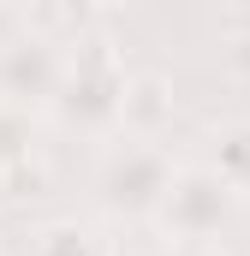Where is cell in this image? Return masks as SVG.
I'll list each match as a JSON object with an SVG mask.
<instances>
[{
	"label": "cell",
	"mask_w": 250,
	"mask_h": 256,
	"mask_svg": "<svg viewBox=\"0 0 250 256\" xmlns=\"http://www.w3.org/2000/svg\"><path fill=\"white\" fill-rule=\"evenodd\" d=\"M24 161H30V108L0 102V173H12Z\"/></svg>",
	"instance_id": "obj_7"
},
{
	"label": "cell",
	"mask_w": 250,
	"mask_h": 256,
	"mask_svg": "<svg viewBox=\"0 0 250 256\" xmlns=\"http://www.w3.org/2000/svg\"><path fill=\"white\" fill-rule=\"evenodd\" d=\"M30 256H102V244H96V232L84 220H48L30 238Z\"/></svg>",
	"instance_id": "obj_6"
},
{
	"label": "cell",
	"mask_w": 250,
	"mask_h": 256,
	"mask_svg": "<svg viewBox=\"0 0 250 256\" xmlns=\"http://www.w3.org/2000/svg\"><path fill=\"white\" fill-rule=\"evenodd\" d=\"M238 214H244V196L232 191L208 161H179L173 191H167V202H161L155 226H161L173 244H196V250H208L214 238H226V232L238 226Z\"/></svg>",
	"instance_id": "obj_3"
},
{
	"label": "cell",
	"mask_w": 250,
	"mask_h": 256,
	"mask_svg": "<svg viewBox=\"0 0 250 256\" xmlns=\"http://www.w3.org/2000/svg\"><path fill=\"white\" fill-rule=\"evenodd\" d=\"M173 149H161V137H137V131H120L108 137L102 161H96V208L108 220H155L161 202L173 191Z\"/></svg>",
	"instance_id": "obj_1"
},
{
	"label": "cell",
	"mask_w": 250,
	"mask_h": 256,
	"mask_svg": "<svg viewBox=\"0 0 250 256\" xmlns=\"http://www.w3.org/2000/svg\"><path fill=\"white\" fill-rule=\"evenodd\" d=\"M125 90H131V72L120 66V54L90 36L72 60H66L60 96H54V120L66 131H84V137H120L125 131Z\"/></svg>",
	"instance_id": "obj_2"
},
{
	"label": "cell",
	"mask_w": 250,
	"mask_h": 256,
	"mask_svg": "<svg viewBox=\"0 0 250 256\" xmlns=\"http://www.w3.org/2000/svg\"><path fill=\"white\" fill-rule=\"evenodd\" d=\"M60 78H66V54L48 36L0 42V102H12V108H54Z\"/></svg>",
	"instance_id": "obj_4"
},
{
	"label": "cell",
	"mask_w": 250,
	"mask_h": 256,
	"mask_svg": "<svg viewBox=\"0 0 250 256\" xmlns=\"http://www.w3.org/2000/svg\"><path fill=\"white\" fill-rule=\"evenodd\" d=\"M0 6H12V0H0Z\"/></svg>",
	"instance_id": "obj_9"
},
{
	"label": "cell",
	"mask_w": 250,
	"mask_h": 256,
	"mask_svg": "<svg viewBox=\"0 0 250 256\" xmlns=\"http://www.w3.org/2000/svg\"><path fill=\"white\" fill-rule=\"evenodd\" d=\"M161 256H202L196 244H173V250H161Z\"/></svg>",
	"instance_id": "obj_8"
},
{
	"label": "cell",
	"mask_w": 250,
	"mask_h": 256,
	"mask_svg": "<svg viewBox=\"0 0 250 256\" xmlns=\"http://www.w3.org/2000/svg\"><path fill=\"white\" fill-rule=\"evenodd\" d=\"M208 167L250 202V120H232L208 137Z\"/></svg>",
	"instance_id": "obj_5"
}]
</instances>
